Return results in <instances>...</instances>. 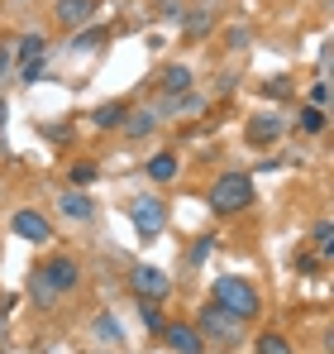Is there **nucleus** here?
<instances>
[{"label": "nucleus", "mask_w": 334, "mask_h": 354, "mask_svg": "<svg viewBox=\"0 0 334 354\" xmlns=\"http://www.w3.org/2000/svg\"><path fill=\"white\" fill-rule=\"evenodd\" d=\"M177 15H181L177 0H158V19H177Z\"/></svg>", "instance_id": "nucleus-31"}, {"label": "nucleus", "mask_w": 334, "mask_h": 354, "mask_svg": "<svg viewBox=\"0 0 334 354\" xmlns=\"http://www.w3.org/2000/svg\"><path fill=\"white\" fill-rule=\"evenodd\" d=\"M325 101H330V82L320 77V82L311 86V96H306V106H315V111H325Z\"/></svg>", "instance_id": "nucleus-24"}, {"label": "nucleus", "mask_w": 334, "mask_h": 354, "mask_svg": "<svg viewBox=\"0 0 334 354\" xmlns=\"http://www.w3.org/2000/svg\"><path fill=\"white\" fill-rule=\"evenodd\" d=\"M253 354H296V350H291V340H286V335L263 330V335H258V345H253Z\"/></svg>", "instance_id": "nucleus-18"}, {"label": "nucleus", "mask_w": 334, "mask_h": 354, "mask_svg": "<svg viewBox=\"0 0 334 354\" xmlns=\"http://www.w3.org/2000/svg\"><path fill=\"white\" fill-rule=\"evenodd\" d=\"M191 326H196L206 340H220V345H239V335H244V321H234L220 301H206V306L196 311V321H191Z\"/></svg>", "instance_id": "nucleus-3"}, {"label": "nucleus", "mask_w": 334, "mask_h": 354, "mask_svg": "<svg viewBox=\"0 0 334 354\" xmlns=\"http://www.w3.org/2000/svg\"><path fill=\"white\" fill-rule=\"evenodd\" d=\"M263 91H268L273 101H286V96H291V82H286V77H273V82H268Z\"/></svg>", "instance_id": "nucleus-26"}, {"label": "nucleus", "mask_w": 334, "mask_h": 354, "mask_svg": "<svg viewBox=\"0 0 334 354\" xmlns=\"http://www.w3.org/2000/svg\"><path fill=\"white\" fill-rule=\"evenodd\" d=\"M57 211H62L67 221H91V216H96V206H91V196H81V192H62V201H57Z\"/></svg>", "instance_id": "nucleus-12"}, {"label": "nucleus", "mask_w": 334, "mask_h": 354, "mask_svg": "<svg viewBox=\"0 0 334 354\" xmlns=\"http://www.w3.org/2000/svg\"><path fill=\"white\" fill-rule=\"evenodd\" d=\"M296 268H301V273H315V268H320V259H315V254H306V249H301V254H296Z\"/></svg>", "instance_id": "nucleus-30"}, {"label": "nucleus", "mask_w": 334, "mask_h": 354, "mask_svg": "<svg viewBox=\"0 0 334 354\" xmlns=\"http://www.w3.org/2000/svg\"><path fill=\"white\" fill-rule=\"evenodd\" d=\"M158 91H163L167 101H172V96H186V91H191V67H186V62H172V67H163Z\"/></svg>", "instance_id": "nucleus-11"}, {"label": "nucleus", "mask_w": 334, "mask_h": 354, "mask_svg": "<svg viewBox=\"0 0 334 354\" xmlns=\"http://www.w3.org/2000/svg\"><path fill=\"white\" fill-rule=\"evenodd\" d=\"M163 340H167V350H172V354H206V335H201L191 321H167Z\"/></svg>", "instance_id": "nucleus-7"}, {"label": "nucleus", "mask_w": 334, "mask_h": 354, "mask_svg": "<svg viewBox=\"0 0 334 354\" xmlns=\"http://www.w3.org/2000/svg\"><path fill=\"white\" fill-rule=\"evenodd\" d=\"M301 134H325V111L301 106Z\"/></svg>", "instance_id": "nucleus-21"}, {"label": "nucleus", "mask_w": 334, "mask_h": 354, "mask_svg": "<svg viewBox=\"0 0 334 354\" xmlns=\"http://www.w3.org/2000/svg\"><path fill=\"white\" fill-rule=\"evenodd\" d=\"M139 326H144L148 335H163V326H167L163 306H158V301H144V297H139Z\"/></svg>", "instance_id": "nucleus-16"}, {"label": "nucleus", "mask_w": 334, "mask_h": 354, "mask_svg": "<svg viewBox=\"0 0 334 354\" xmlns=\"http://www.w3.org/2000/svg\"><path fill=\"white\" fill-rule=\"evenodd\" d=\"M210 24H215V15H210V10H196L191 19H181V29H186V39H201V34H206Z\"/></svg>", "instance_id": "nucleus-20"}, {"label": "nucleus", "mask_w": 334, "mask_h": 354, "mask_svg": "<svg viewBox=\"0 0 334 354\" xmlns=\"http://www.w3.org/2000/svg\"><path fill=\"white\" fill-rule=\"evenodd\" d=\"M258 196H253V177L248 173H224L215 177V187H210V211L215 216H239V211H248Z\"/></svg>", "instance_id": "nucleus-2"}, {"label": "nucleus", "mask_w": 334, "mask_h": 354, "mask_svg": "<svg viewBox=\"0 0 334 354\" xmlns=\"http://www.w3.org/2000/svg\"><path fill=\"white\" fill-rule=\"evenodd\" d=\"M119 129H124L129 139H144V134H153V129H158V111H129Z\"/></svg>", "instance_id": "nucleus-14"}, {"label": "nucleus", "mask_w": 334, "mask_h": 354, "mask_svg": "<svg viewBox=\"0 0 334 354\" xmlns=\"http://www.w3.org/2000/svg\"><path fill=\"white\" fill-rule=\"evenodd\" d=\"M39 77H43V58H39V62H24V67H19V82H24V86H34Z\"/></svg>", "instance_id": "nucleus-27"}, {"label": "nucleus", "mask_w": 334, "mask_h": 354, "mask_svg": "<svg viewBox=\"0 0 334 354\" xmlns=\"http://www.w3.org/2000/svg\"><path fill=\"white\" fill-rule=\"evenodd\" d=\"M124 115H129V106L110 101V106H96V111H91V124H96V129H119Z\"/></svg>", "instance_id": "nucleus-15"}, {"label": "nucleus", "mask_w": 334, "mask_h": 354, "mask_svg": "<svg viewBox=\"0 0 334 354\" xmlns=\"http://www.w3.org/2000/svg\"><path fill=\"white\" fill-rule=\"evenodd\" d=\"M10 230H14V239H29V244H48V239H53V221H48L43 211L24 206V211H14V216H10Z\"/></svg>", "instance_id": "nucleus-5"}, {"label": "nucleus", "mask_w": 334, "mask_h": 354, "mask_svg": "<svg viewBox=\"0 0 334 354\" xmlns=\"http://www.w3.org/2000/svg\"><path fill=\"white\" fill-rule=\"evenodd\" d=\"M29 292H34V301H39V306H48V301H57V292L48 288V283H43V278H39V268H34V278H29Z\"/></svg>", "instance_id": "nucleus-23"}, {"label": "nucleus", "mask_w": 334, "mask_h": 354, "mask_svg": "<svg viewBox=\"0 0 334 354\" xmlns=\"http://www.w3.org/2000/svg\"><path fill=\"white\" fill-rule=\"evenodd\" d=\"M39 278L62 297V292H72V288L81 283V263H77L72 254H53V259H43V263H39Z\"/></svg>", "instance_id": "nucleus-4"}, {"label": "nucleus", "mask_w": 334, "mask_h": 354, "mask_svg": "<svg viewBox=\"0 0 334 354\" xmlns=\"http://www.w3.org/2000/svg\"><path fill=\"white\" fill-rule=\"evenodd\" d=\"M148 177H153V182H172V177H177V153H172V149L153 153V158H148Z\"/></svg>", "instance_id": "nucleus-17"}, {"label": "nucleus", "mask_w": 334, "mask_h": 354, "mask_svg": "<svg viewBox=\"0 0 334 354\" xmlns=\"http://www.w3.org/2000/svg\"><path fill=\"white\" fill-rule=\"evenodd\" d=\"M210 301H220L224 311L234 316V321H253L258 311H263V297H258V288L248 283V278H234V273H224V278H215V297Z\"/></svg>", "instance_id": "nucleus-1"}, {"label": "nucleus", "mask_w": 334, "mask_h": 354, "mask_svg": "<svg viewBox=\"0 0 334 354\" xmlns=\"http://www.w3.org/2000/svg\"><path fill=\"white\" fill-rule=\"evenodd\" d=\"M14 53H19V58H24V62H39V58H43V53H48V39H43V34H24Z\"/></svg>", "instance_id": "nucleus-19"}, {"label": "nucleus", "mask_w": 334, "mask_h": 354, "mask_svg": "<svg viewBox=\"0 0 334 354\" xmlns=\"http://www.w3.org/2000/svg\"><path fill=\"white\" fill-rule=\"evenodd\" d=\"M96 182V163H77L72 168V187H91Z\"/></svg>", "instance_id": "nucleus-25"}, {"label": "nucleus", "mask_w": 334, "mask_h": 354, "mask_svg": "<svg viewBox=\"0 0 334 354\" xmlns=\"http://www.w3.org/2000/svg\"><path fill=\"white\" fill-rule=\"evenodd\" d=\"M311 239H315V254H320V259H330V249H334V225H330V221H320Z\"/></svg>", "instance_id": "nucleus-22"}, {"label": "nucleus", "mask_w": 334, "mask_h": 354, "mask_svg": "<svg viewBox=\"0 0 334 354\" xmlns=\"http://www.w3.org/2000/svg\"><path fill=\"white\" fill-rule=\"evenodd\" d=\"M5 67H10V48H0V72H5Z\"/></svg>", "instance_id": "nucleus-32"}, {"label": "nucleus", "mask_w": 334, "mask_h": 354, "mask_svg": "<svg viewBox=\"0 0 334 354\" xmlns=\"http://www.w3.org/2000/svg\"><path fill=\"white\" fill-rule=\"evenodd\" d=\"M282 129H286V124H282L277 115H253L248 124H244V139H248L253 149H273V144L282 139Z\"/></svg>", "instance_id": "nucleus-10"}, {"label": "nucleus", "mask_w": 334, "mask_h": 354, "mask_svg": "<svg viewBox=\"0 0 334 354\" xmlns=\"http://www.w3.org/2000/svg\"><path fill=\"white\" fill-rule=\"evenodd\" d=\"M53 19L62 24V29H86L91 19H96V0H57L53 5Z\"/></svg>", "instance_id": "nucleus-9"}, {"label": "nucleus", "mask_w": 334, "mask_h": 354, "mask_svg": "<svg viewBox=\"0 0 334 354\" xmlns=\"http://www.w3.org/2000/svg\"><path fill=\"white\" fill-rule=\"evenodd\" d=\"M96 335H101V340H110V345H115V340H119V326H115L110 316H101V321H96Z\"/></svg>", "instance_id": "nucleus-28"}, {"label": "nucleus", "mask_w": 334, "mask_h": 354, "mask_svg": "<svg viewBox=\"0 0 334 354\" xmlns=\"http://www.w3.org/2000/svg\"><path fill=\"white\" fill-rule=\"evenodd\" d=\"M101 44H110V29H106V24H91V29H77V34H72V48H77V53H96Z\"/></svg>", "instance_id": "nucleus-13"}, {"label": "nucleus", "mask_w": 334, "mask_h": 354, "mask_svg": "<svg viewBox=\"0 0 334 354\" xmlns=\"http://www.w3.org/2000/svg\"><path fill=\"white\" fill-rule=\"evenodd\" d=\"M0 124H5V101H0Z\"/></svg>", "instance_id": "nucleus-33"}, {"label": "nucleus", "mask_w": 334, "mask_h": 354, "mask_svg": "<svg viewBox=\"0 0 334 354\" xmlns=\"http://www.w3.org/2000/svg\"><path fill=\"white\" fill-rule=\"evenodd\" d=\"M206 254H210V239H196V249H191V254H186V263H191V268H196V263H206Z\"/></svg>", "instance_id": "nucleus-29"}, {"label": "nucleus", "mask_w": 334, "mask_h": 354, "mask_svg": "<svg viewBox=\"0 0 334 354\" xmlns=\"http://www.w3.org/2000/svg\"><path fill=\"white\" fill-rule=\"evenodd\" d=\"M129 221H134V230H139L144 239H153L167 225V206L158 201V196H139V201L129 206Z\"/></svg>", "instance_id": "nucleus-6"}, {"label": "nucleus", "mask_w": 334, "mask_h": 354, "mask_svg": "<svg viewBox=\"0 0 334 354\" xmlns=\"http://www.w3.org/2000/svg\"><path fill=\"white\" fill-rule=\"evenodd\" d=\"M129 283H134V292L144 297V301H163L167 288H172L167 273H163V268H153V263H139V268L129 273Z\"/></svg>", "instance_id": "nucleus-8"}]
</instances>
